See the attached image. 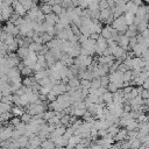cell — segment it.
Instances as JSON below:
<instances>
[{"instance_id":"25","label":"cell","mask_w":149,"mask_h":149,"mask_svg":"<svg viewBox=\"0 0 149 149\" xmlns=\"http://www.w3.org/2000/svg\"><path fill=\"white\" fill-rule=\"evenodd\" d=\"M20 3L22 5V7L26 9V10H29L33 6V0H19Z\"/></svg>"},{"instance_id":"13","label":"cell","mask_w":149,"mask_h":149,"mask_svg":"<svg viewBox=\"0 0 149 149\" xmlns=\"http://www.w3.org/2000/svg\"><path fill=\"white\" fill-rule=\"evenodd\" d=\"M66 84L69 85V87H70V88H77V87L80 85V80H79L77 77H73V78L69 79Z\"/></svg>"},{"instance_id":"3","label":"cell","mask_w":149,"mask_h":149,"mask_svg":"<svg viewBox=\"0 0 149 149\" xmlns=\"http://www.w3.org/2000/svg\"><path fill=\"white\" fill-rule=\"evenodd\" d=\"M114 142H121L123 140H127V129L126 128H119V132L113 136Z\"/></svg>"},{"instance_id":"51","label":"cell","mask_w":149,"mask_h":149,"mask_svg":"<svg viewBox=\"0 0 149 149\" xmlns=\"http://www.w3.org/2000/svg\"><path fill=\"white\" fill-rule=\"evenodd\" d=\"M73 13H74L77 16H79V17H80V16H81V14H83V9H81L80 7H74V8H73Z\"/></svg>"},{"instance_id":"52","label":"cell","mask_w":149,"mask_h":149,"mask_svg":"<svg viewBox=\"0 0 149 149\" xmlns=\"http://www.w3.org/2000/svg\"><path fill=\"white\" fill-rule=\"evenodd\" d=\"M127 70H128V69H127V66H126L123 63H121V64H119V65H118V71H120V72H122V73H123V72H126Z\"/></svg>"},{"instance_id":"49","label":"cell","mask_w":149,"mask_h":149,"mask_svg":"<svg viewBox=\"0 0 149 149\" xmlns=\"http://www.w3.org/2000/svg\"><path fill=\"white\" fill-rule=\"evenodd\" d=\"M45 98H47V100H48V101H50V102H51V101H55L57 97H56V95H55L54 93H51V92H49V93H48V94L45 95Z\"/></svg>"},{"instance_id":"15","label":"cell","mask_w":149,"mask_h":149,"mask_svg":"<svg viewBox=\"0 0 149 149\" xmlns=\"http://www.w3.org/2000/svg\"><path fill=\"white\" fill-rule=\"evenodd\" d=\"M17 143H19V147L20 148H26L28 146V142H29V139L26 136V135H21L17 140Z\"/></svg>"},{"instance_id":"6","label":"cell","mask_w":149,"mask_h":149,"mask_svg":"<svg viewBox=\"0 0 149 149\" xmlns=\"http://www.w3.org/2000/svg\"><path fill=\"white\" fill-rule=\"evenodd\" d=\"M137 7H139V6L134 5L132 1H128V2H126V5H125V13H132V14L135 15V13H136V10H137Z\"/></svg>"},{"instance_id":"43","label":"cell","mask_w":149,"mask_h":149,"mask_svg":"<svg viewBox=\"0 0 149 149\" xmlns=\"http://www.w3.org/2000/svg\"><path fill=\"white\" fill-rule=\"evenodd\" d=\"M88 3H90V0H78V7H80L81 9H86Z\"/></svg>"},{"instance_id":"26","label":"cell","mask_w":149,"mask_h":149,"mask_svg":"<svg viewBox=\"0 0 149 149\" xmlns=\"http://www.w3.org/2000/svg\"><path fill=\"white\" fill-rule=\"evenodd\" d=\"M10 108H12V105H8V104L0 101V114H2L5 112H10Z\"/></svg>"},{"instance_id":"38","label":"cell","mask_w":149,"mask_h":149,"mask_svg":"<svg viewBox=\"0 0 149 149\" xmlns=\"http://www.w3.org/2000/svg\"><path fill=\"white\" fill-rule=\"evenodd\" d=\"M21 123V120H20V118H17V116H13L10 120H9V125H12L14 128L16 127V126H19Z\"/></svg>"},{"instance_id":"32","label":"cell","mask_w":149,"mask_h":149,"mask_svg":"<svg viewBox=\"0 0 149 149\" xmlns=\"http://www.w3.org/2000/svg\"><path fill=\"white\" fill-rule=\"evenodd\" d=\"M41 38H42V43H43V44H47V43L50 42L54 37H51V36H50L49 34H47V33H42V34H41Z\"/></svg>"},{"instance_id":"41","label":"cell","mask_w":149,"mask_h":149,"mask_svg":"<svg viewBox=\"0 0 149 149\" xmlns=\"http://www.w3.org/2000/svg\"><path fill=\"white\" fill-rule=\"evenodd\" d=\"M106 88H107V91H108V92H111V93H114L116 90H119V88L116 87V85H115L114 83H111V81L108 83V85L106 86Z\"/></svg>"},{"instance_id":"36","label":"cell","mask_w":149,"mask_h":149,"mask_svg":"<svg viewBox=\"0 0 149 149\" xmlns=\"http://www.w3.org/2000/svg\"><path fill=\"white\" fill-rule=\"evenodd\" d=\"M99 79H100V86H102V87H106V86L108 85V83H109V79H108L107 74L99 77Z\"/></svg>"},{"instance_id":"47","label":"cell","mask_w":149,"mask_h":149,"mask_svg":"<svg viewBox=\"0 0 149 149\" xmlns=\"http://www.w3.org/2000/svg\"><path fill=\"white\" fill-rule=\"evenodd\" d=\"M40 87H41V86H40V85L37 84V81H36L35 84H33V85H31V87H30V88H31V92H33V93L37 94V93H38V91H40Z\"/></svg>"},{"instance_id":"46","label":"cell","mask_w":149,"mask_h":149,"mask_svg":"<svg viewBox=\"0 0 149 149\" xmlns=\"http://www.w3.org/2000/svg\"><path fill=\"white\" fill-rule=\"evenodd\" d=\"M98 6H99V10L108 8V6H107V2H106V0H100V1L98 2Z\"/></svg>"},{"instance_id":"8","label":"cell","mask_w":149,"mask_h":149,"mask_svg":"<svg viewBox=\"0 0 149 149\" xmlns=\"http://www.w3.org/2000/svg\"><path fill=\"white\" fill-rule=\"evenodd\" d=\"M10 113H12L13 116H17V118H20V116L24 113V108L21 107V106H13V107L10 108Z\"/></svg>"},{"instance_id":"12","label":"cell","mask_w":149,"mask_h":149,"mask_svg":"<svg viewBox=\"0 0 149 149\" xmlns=\"http://www.w3.org/2000/svg\"><path fill=\"white\" fill-rule=\"evenodd\" d=\"M35 83H36V80H35V78L33 76L24 77V79H22V85L26 86V87H31V85L35 84Z\"/></svg>"},{"instance_id":"31","label":"cell","mask_w":149,"mask_h":149,"mask_svg":"<svg viewBox=\"0 0 149 149\" xmlns=\"http://www.w3.org/2000/svg\"><path fill=\"white\" fill-rule=\"evenodd\" d=\"M118 132H119V127H116V126H114V125H112L111 127L107 128V133H108V135H111L112 137H113Z\"/></svg>"},{"instance_id":"48","label":"cell","mask_w":149,"mask_h":149,"mask_svg":"<svg viewBox=\"0 0 149 149\" xmlns=\"http://www.w3.org/2000/svg\"><path fill=\"white\" fill-rule=\"evenodd\" d=\"M107 134H108L107 133V129H99V130H97V136L98 137H104Z\"/></svg>"},{"instance_id":"59","label":"cell","mask_w":149,"mask_h":149,"mask_svg":"<svg viewBox=\"0 0 149 149\" xmlns=\"http://www.w3.org/2000/svg\"><path fill=\"white\" fill-rule=\"evenodd\" d=\"M35 149H42V147H41V146H38V147H36Z\"/></svg>"},{"instance_id":"45","label":"cell","mask_w":149,"mask_h":149,"mask_svg":"<svg viewBox=\"0 0 149 149\" xmlns=\"http://www.w3.org/2000/svg\"><path fill=\"white\" fill-rule=\"evenodd\" d=\"M87 9H90L91 12H93V10H98V9H99L98 2H90L88 6H87Z\"/></svg>"},{"instance_id":"30","label":"cell","mask_w":149,"mask_h":149,"mask_svg":"<svg viewBox=\"0 0 149 149\" xmlns=\"http://www.w3.org/2000/svg\"><path fill=\"white\" fill-rule=\"evenodd\" d=\"M147 26H148V24H147V21H141V22L136 26V31H137V33H142L143 30L147 29Z\"/></svg>"},{"instance_id":"44","label":"cell","mask_w":149,"mask_h":149,"mask_svg":"<svg viewBox=\"0 0 149 149\" xmlns=\"http://www.w3.org/2000/svg\"><path fill=\"white\" fill-rule=\"evenodd\" d=\"M90 86H91V80H87V79H81L80 80V87L90 88Z\"/></svg>"},{"instance_id":"50","label":"cell","mask_w":149,"mask_h":149,"mask_svg":"<svg viewBox=\"0 0 149 149\" xmlns=\"http://www.w3.org/2000/svg\"><path fill=\"white\" fill-rule=\"evenodd\" d=\"M140 97L142 99H148L149 98V91L148 90H142L141 93H140Z\"/></svg>"},{"instance_id":"60","label":"cell","mask_w":149,"mask_h":149,"mask_svg":"<svg viewBox=\"0 0 149 149\" xmlns=\"http://www.w3.org/2000/svg\"><path fill=\"white\" fill-rule=\"evenodd\" d=\"M123 1H125V2H128V1H130V0H123Z\"/></svg>"},{"instance_id":"29","label":"cell","mask_w":149,"mask_h":149,"mask_svg":"<svg viewBox=\"0 0 149 149\" xmlns=\"http://www.w3.org/2000/svg\"><path fill=\"white\" fill-rule=\"evenodd\" d=\"M65 128H66V127H64V126L59 125V126H57V127L55 128L54 133H55L56 135H58V136H63V134L65 133Z\"/></svg>"},{"instance_id":"1","label":"cell","mask_w":149,"mask_h":149,"mask_svg":"<svg viewBox=\"0 0 149 149\" xmlns=\"http://www.w3.org/2000/svg\"><path fill=\"white\" fill-rule=\"evenodd\" d=\"M112 26V28L113 29H115L120 35H123L125 34V31L127 30V24L125 23V20H123V15H121V16H119V17H116V19H114L113 20V22L111 23Z\"/></svg>"},{"instance_id":"57","label":"cell","mask_w":149,"mask_h":149,"mask_svg":"<svg viewBox=\"0 0 149 149\" xmlns=\"http://www.w3.org/2000/svg\"><path fill=\"white\" fill-rule=\"evenodd\" d=\"M84 148H85V147H84L81 143H78V144H76V146H74V148H73V149H84Z\"/></svg>"},{"instance_id":"22","label":"cell","mask_w":149,"mask_h":149,"mask_svg":"<svg viewBox=\"0 0 149 149\" xmlns=\"http://www.w3.org/2000/svg\"><path fill=\"white\" fill-rule=\"evenodd\" d=\"M101 97H102V99H104V102H106V104H109V102L113 101V93H111V92H108V91H106Z\"/></svg>"},{"instance_id":"17","label":"cell","mask_w":149,"mask_h":149,"mask_svg":"<svg viewBox=\"0 0 149 149\" xmlns=\"http://www.w3.org/2000/svg\"><path fill=\"white\" fill-rule=\"evenodd\" d=\"M125 52H126V50H125V49H122L121 47H119V45H118V47H116V48L113 50V57H114L115 59L121 58V56H122Z\"/></svg>"},{"instance_id":"11","label":"cell","mask_w":149,"mask_h":149,"mask_svg":"<svg viewBox=\"0 0 149 149\" xmlns=\"http://www.w3.org/2000/svg\"><path fill=\"white\" fill-rule=\"evenodd\" d=\"M41 147H42V149H54L56 146L51 140L47 139V140H43L41 142Z\"/></svg>"},{"instance_id":"58","label":"cell","mask_w":149,"mask_h":149,"mask_svg":"<svg viewBox=\"0 0 149 149\" xmlns=\"http://www.w3.org/2000/svg\"><path fill=\"white\" fill-rule=\"evenodd\" d=\"M3 127H5V126H3V125H2V123H1V122H0V132H1V130H2V128H3Z\"/></svg>"},{"instance_id":"34","label":"cell","mask_w":149,"mask_h":149,"mask_svg":"<svg viewBox=\"0 0 149 149\" xmlns=\"http://www.w3.org/2000/svg\"><path fill=\"white\" fill-rule=\"evenodd\" d=\"M62 10H63V8L61 7V5H52L51 6V13H54L56 15H59Z\"/></svg>"},{"instance_id":"18","label":"cell","mask_w":149,"mask_h":149,"mask_svg":"<svg viewBox=\"0 0 149 149\" xmlns=\"http://www.w3.org/2000/svg\"><path fill=\"white\" fill-rule=\"evenodd\" d=\"M54 143H55L56 147H66V144H68V140H66L64 136H58Z\"/></svg>"},{"instance_id":"16","label":"cell","mask_w":149,"mask_h":149,"mask_svg":"<svg viewBox=\"0 0 149 149\" xmlns=\"http://www.w3.org/2000/svg\"><path fill=\"white\" fill-rule=\"evenodd\" d=\"M100 36H102V37L106 38V40H108V38L112 37L111 31H109V26H108V24H106L105 27H102V29H101V31H100Z\"/></svg>"},{"instance_id":"39","label":"cell","mask_w":149,"mask_h":149,"mask_svg":"<svg viewBox=\"0 0 149 149\" xmlns=\"http://www.w3.org/2000/svg\"><path fill=\"white\" fill-rule=\"evenodd\" d=\"M90 87L91 88H98V87H100V79L99 78H93L91 80V86Z\"/></svg>"},{"instance_id":"7","label":"cell","mask_w":149,"mask_h":149,"mask_svg":"<svg viewBox=\"0 0 149 149\" xmlns=\"http://www.w3.org/2000/svg\"><path fill=\"white\" fill-rule=\"evenodd\" d=\"M130 50H132V52H133V55H134V56L140 57V56H141V54H142V51H143V50H146V48H143V45H142V44L136 43V44H135Z\"/></svg>"},{"instance_id":"9","label":"cell","mask_w":149,"mask_h":149,"mask_svg":"<svg viewBox=\"0 0 149 149\" xmlns=\"http://www.w3.org/2000/svg\"><path fill=\"white\" fill-rule=\"evenodd\" d=\"M28 52H29V49L28 48H23V47H19V49L16 50V55H17V57L20 59H24L26 56L28 55Z\"/></svg>"},{"instance_id":"5","label":"cell","mask_w":149,"mask_h":149,"mask_svg":"<svg viewBox=\"0 0 149 149\" xmlns=\"http://www.w3.org/2000/svg\"><path fill=\"white\" fill-rule=\"evenodd\" d=\"M44 21H45L47 23H49V24L55 26V24L58 22V15H56V14H54V13L47 14V15H44Z\"/></svg>"},{"instance_id":"21","label":"cell","mask_w":149,"mask_h":149,"mask_svg":"<svg viewBox=\"0 0 149 149\" xmlns=\"http://www.w3.org/2000/svg\"><path fill=\"white\" fill-rule=\"evenodd\" d=\"M40 10H41L44 15L50 14V13H51V6L48 5V3H42V5L40 6Z\"/></svg>"},{"instance_id":"10","label":"cell","mask_w":149,"mask_h":149,"mask_svg":"<svg viewBox=\"0 0 149 149\" xmlns=\"http://www.w3.org/2000/svg\"><path fill=\"white\" fill-rule=\"evenodd\" d=\"M146 14H148V8H147V6H144V5L139 6V7H137V10H136V13H135V16L143 17Z\"/></svg>"},{"instance_id":"62","label":"cell","mask_w":149,"mask_h":149,"mask_svg":"<svg viewBox=\"0 0 149 149\" xmlns=\"http://www.w3.org/2000/svg\"><path fill=\"white\" fill-rule=\"evenodd\" d=\"M143 1H144V2H148V1H149V0H143Z\"/></svg>"},{"instance_id":"33","label":"cell","mask_w":149,"mask_h":149,"mask_svg":"<svg viewBox=\"0 0 149 149\" xmlns=\"http://www.w3.org/2000/svg\"><path fill=\"white\" fill-rule=\"evenodd\" d=\"M47 123H49V125H55V126L57 127V126L61 125V121H59V118L55 115V116H52L51 119H49V120L47 121Z\"/></svg>"},{"instance_id":"40","label":"cell","mask_w":149,"mask_h":149,"mask_svg":"<svg viewBox=\"0 0 149 149\" xmlns=\"http://www.w3.org/2000/svg\"><path fill=\"white\" fill-rule=\"evenodd\" d=\"M12 99H13V94H9V95H5V97H1V102H5V104H8V105H12Z\"/></svg>"},{"instance_id":"4","label":"cell","mask_w":149,"mask_h":149,"mask_svg":"<svg viewBox=\"0 0 149 149\" xmlns=\"http://www.w3.org/2000/svg\"><path fill=\"white\" fill-rule=\"evenodd\" d=\"M7 77H8L9 80H10V79H14V78H20V77H21V72H20V70H19L16 66L10 68V69L8 70V72H7Z\"/></svg>"},{"instance_id":"27","label":"cell","mask_w":149,"mask_h":149,"mask_svg":"<svg viewBox=\"0 0 149 149\" xmlns=\"http://www.w3.org/2000/svg\"><path fill=\"white\" fill-rule=\"evenodd\" d=\"M55 115H56L55 111H51V109L45 111V112L43 113V120H44V121H48L49 119H51V118H52V116H55Z\"/></svg>"},{"instance_id":"56","label":"cell","mask_w":149,"mask_h":149,"mask_svg":"<svg viewBox=\"0 0 149 149\" xmlns=\"http://www.w3.org/2000/svg\"><path fill=\"white\" fill-rule=\"evenodd\" d=\"M98 36H99V35H98V34H95V33H93V34H91V35H90V36H88V37H90V38H92V40H94V41H95V40H97V38H98Z\"/></svg>"},{"instance_id":"35","label":"cell","mask_w":149,"mask_h":149,"mask_svg":"<svg viewBox=\"0 0 149 149\" xmlns=\"http://www.w3.org/2000/svg\"><path fill=\"white\" fill-rule=\"evenodd\" d=\"M44 21V14L38 9L37 10V13H36V17H35V22H37V23H42Z\"/></svg>"},{"instance_id":"53","label":"cell","mask_w":149,"mask_h":149,"mask_svg":"<svg viewBox=\"0 0 149 149\" xmlns=\"http://www.w3.org/2000/svg\"><path fill=\"white\" fill-rule=\"evenodd\" d=\"M141 87H142L143 90H148V88H149V79L143 80V83L141 84Z\"/></svg>"},{"instance_id":"2","label":"cell","mask_w":149,"mask_h":149,"mask_svg":"<svg viewBox=\"0 0 149 149\" xmlns=\"http://www.w3.org/2000/svg\"><path fill=\"white\" fill-rule=\"evenodd\" d=\"M56 101H57V102L62 106V108L64 109V108H66V107L71 106V104H72V98H71V97H69V94H68V93H63V94L57 95Z\"/></svg>"},{"instance_id":"20","label":"cell","mask_w":149,"mask_h":149,"mask_svg":"<svg viewBox=\"0 0 149 149\" xmlns=\"http://www.w3.org/2000/svg\"><path fill=\"white\" fill-rule=\"evenodd\" d=\"M17 49H19V43L14 37V41L9 45H7V52H16Z\"/></svg>"},{"instance_id":"54","label":"cell","mask_w":149,"mask_h":149,"mask_svg":"<svg viewBox=\"0 0 149 149\" xmlns=\"http://www.w3.org/2000/svg\"><path fill=\"white\" fill-rule=\"evenodd\" d=\"M95 104H105V102H104V99H102L101 95H98V97H97V101H95Z\"/></svg>"},{"instance_id":"23","label":"cell","mask_w":149,"mask_h":149,"mask_svg":"<svg viewBox=\"0 0 149 149\" xmlns=\"http://www.w3.org/2000/svg\"><path fill=\"white\" fill-rule=\"evenodd\" d=\"M20 72H21V74H23V76H26V77H30V76L34 74V71H33L29 66H23V69H21Z\"/></svg>"},{"instance_id":"61","label":"cell","mask_w":149,"mask_h":149,"mask_svg":"<svg viewBox=\"0 0 149 149\" xmlns=\"http://www.w3.org/2000/svg\"><path fill=\"white\" fill-rule=\"evenodd\" d=\"M20 149H29V148H27V147H26V148H20Z\"/></svg>"},{"instance_id":"42","label":"cell","mask_w":149,"mask_h":149,"mask_svg":"<svg viewBox=\"0 0 149 149\" xmlns=\"http://www.w3.org/2000/svg\"><path fill=\"white\" fill-rule=\"evenodd\" d=\"M72 135H73V129H72L71 127H66V128H65V133L63 134V136L68 140V139H69V137H71Z\"/></svg>"},{"instance_id":"14","label":"cell","mask_w":149,"mask_h":149,"mask_svg":"<svg viewBox=\"0 0 149 149\" xmlns=\"http://www.w3.org/2000/svg\"><path fill=\"white\" fill-rule=\"evenodd\" d=\"M127 130H136L137 128H139V122L136 121V120H134V119H130L129 120V122L127 123V126L125 127Z\"/></svg>"},{"instance_id":"24","label":"cell","mask_w":149,"mask_h":149,"mask_svg":"<svg viewBox=\"0 0 149 149\" xmlns=\"http://www.w3.org/2000/svg\"><path fill=\"white\" fill-rule=\"evenodd\" d=\"M122 80H123V81H128V83H130V81L133 80L132 70H127L126 72H123V74H122Z\"/></svg>"},{"instance_id":"28","label":"cell","mask_w":149,"mask_h":149,"mask_svg":"<svg viewBox=\"0 0 149 149\" xmlns=\"http://www.w3.org/2000/svg\"><path fill=\"white\" fill-rule=\"evenodd\" d=\"M20 120H21V122H23V123H29L30 120H31V115H30L29 113L24 112V113L20 116Z\"/></svg>"},{"instance_id":"19","label":"cell","mask_w":149,"mask_h":149,"mask_svg":"<svg viewBox=\"0 0 149 149\" xmlns=\"http://www.w3.org/2000/svg\"><path fill=\"white\" fill-rule=\"evenodd\" d=\"M134 17H135V15H134V14H132V13H125V15H123V20H125V23H126L127 26H130V24H133Z\"/></svg>"},{"instance_id":"37","label":"cell","mask_w":149,"mask_h":149,"mask_svg":"<svg viewBox=\"0 0 149 149\" xmlns=\"http://www.w3.org/2000/svg\"><path fill=\"white\" fill-rule=\"evenodd\" d=\"M85 111H86V109H79V108H73V111H72L71 115H74V116H77V118H81Z\"/></svg>"},{"instance_id":"55","label":"cell","mask_w":149,"mask_h":149,"mask_svg":"<svg viewBox=\"0 0 149 149\" xmlns=\"http://www.w3.org/2000/svg\"><path fill=\"white\" fill-rule=\"evenodd\" d=\"M134 5H136V6H141L142 5V0H130Z\"/></svg>"}]
</instances>
